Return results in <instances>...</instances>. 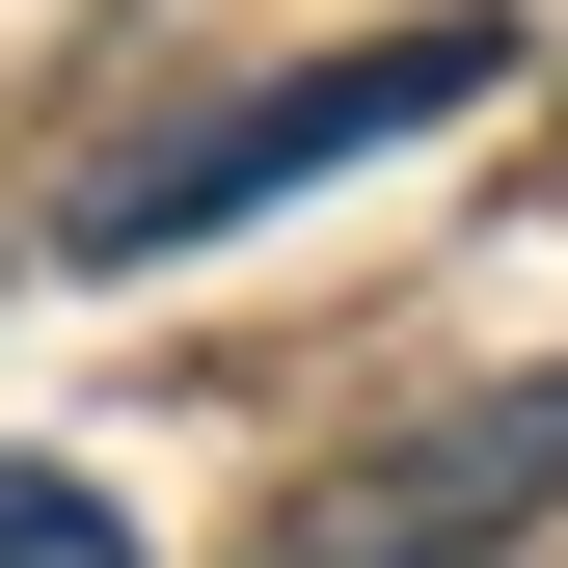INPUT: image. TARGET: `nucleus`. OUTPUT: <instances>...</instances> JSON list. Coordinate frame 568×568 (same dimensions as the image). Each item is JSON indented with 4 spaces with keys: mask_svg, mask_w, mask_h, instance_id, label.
<instances>
[{
    "mask_svg": "<svg viewBox=\"0 0 568 568\" xmlns=\"http://www.w3.org/2000/svg\"><path fill=\"white\" fill-rule=\"evenodd\" d=\"M487 82H515V28H487V0L352 28V54H298V82H244V109H190V135H109L54 244H82V271H163V244H217V217H271V190H325V163H379V135L487 109Z\"/></svg>",
    "mask_w": 568,
    "mask_h": 568,
    "instance_id": "1",
    "label": "nucleus"
},
{
    "mask_svg": "<svg viewBox=\"0 0 568 568\" xmlns=\"http://www.w3.org/2000/svg\"><path fill=\"white\" fill-rule=\"evenodd\" d=\"M515 515H568V379H487V406H434V434L325 460L298 487V568H487Z\"/></svg>",
    "mask_w": 568,
    "mask_h": 568,
    "instance_id": "2",
    "label": "nucleus"
},
{
    "mask_svg": "<svg viewBox=\"0 0 568 568\" xmlns=\"http://www.w3.org/2000/svg\"><path fill=\"white\" fill-rule=\"evenodd\" d=\"M0 568H135V515H109L82 460H0Z\"/></svg>",
    "mask_w": 568,
    "mask_h": 568,
    "instance_id": "3",
    "label": "nucleus"
}]
</instances>
